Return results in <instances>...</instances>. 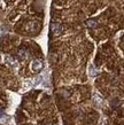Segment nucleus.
Returning a JSON list of instances; mask_svg holds the SVG:
<instances>
[{
	"label": "nucleus",
	"instance_id": "f257e3e1",
	"mask_svg": "<svg viewBox=\"0 0 124 125\" xmlns=\"http://www.w3.org/2000/svg\"><path fill=\"white\" fill-rule=\"evenodd\" d=\"M51 30H52V32L55 36H59V34L62 32V30H63V28H62V25H61L60 23H56L54 22L51 24Z\"/></svg>",
	"mask_w": 124,
	"mask_h": 125
},
{
	"label": "nucleus",
	"instance_id": "f03ea898",
	"mask_svg": "<svg viewBox=\"0 0 124 125\" xmlns=\"http://www.w3.org/2000/svg\"><path fill=\"white\" fill-rule=\"evenodd\" d=\"M43 67H44V64H43V62H41L40 60H34V61H32V63H31V68H32V70H34V72L40 71L41 69H43Z\"/></svg>",
	"mask_w": 124,
	"mask_h": 125
},
{
	"label": "nucleus",
	"instance_id": "7ed1b4c3",
	"mask_svg": "<svg viewBox=\"0 0 124 125\" xmlns=\"http://www.w3.org/2000/svg\"><path fill=\"white\" fill-rule=\"evenodd\" d=\"M5 61H6V63H8V64L11 65V67H16V65H17L16 60L14 57H11V55H6V56H5Z\"/></svg>",
	"mask_w": 124,
	"mask_h": 125
},
{
	"label": "nucleus",
	"instance_id": "20e7f679",
	"mask_svg": "<svg viewBox=\"0 0 124 125\" xmlns=\"http://www.w3.org/2000/svg\"><path fill=\"white\" fill-rule=\"evenodd\" d=\"M19 56L21 60H25L26 57H28V52H26L25 49H20L19 51Z\"/></svg>",
	"mask_w": 124,
	"mask_h": 125
},
{
	"label": "nucleus",
	"instance_id": "39448f33",
	"mask_svg": "<svg viewBox=\"0 0 124 125\" xmlns=\"http://www.w3.org/2000/svg\"><path fill=\"white\" fill-rule=\"evenodd\" d=\"M86 25L89 28H94L95 25H97V22H95V21H93V20H90V21H87V22H86Z\"/></svg>",
	"mask_w": 124,
	"mask_h": 125
},
{
	"label": "nucleus",
	"instance_id": "423d86ee",
	"mask_svg": "<svg viewBox=\"0 0 124 125\" xmlns=\"http://www.w3.org/2000/svg\"><path fill=\"white\" fill-rule=\"evenodd\" d=\"M90 75L91 76H95V75H97V71H95V69H94L93 65L90 67Z\"/></svg>",
	"mask_w": 124,
	"mask_h": 125
},
{
	"label": "nucleus",
	"instance_id": "0eeeda50",
	"mask_svg": "<svg viewBox=\"0 0 124 125\" xmlns=\"http://www.w3.org/2000/svg\"><path fill=\"white\" fill-rule=\"evenodd\" d=\"M40 80H41V77H37V79L34 80V84H38V83H39V82H40Z\"/></svg>",
	"mask_w": 124,
	"mask_h": 125
}]
</instances>
